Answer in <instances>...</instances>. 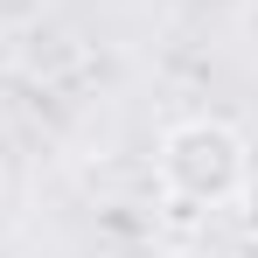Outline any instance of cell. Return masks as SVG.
Listing matches in <instances>:
<instances>
[{"label": "cell", "mask_w": 258, "mask_h": 258, "mask_svg": "<svg viewBox=\"0 0 258 258\" xmlns=\"http://www.w3.org/2000/svg\"><path fill=\"white\" fill-rule=\"evenodd\" d=\"M244 168H251L244 161V140L223 119H188V126H174L161 140V181H168L174 203L216 210V203H230L244 188Z\"/></svg>", "instance_id": "obj_1"}, {"label": "cell", "mask_w": 258, "mask_h": 258, "mask_svg": "<svg viewBox=\"0 0 258 258\" xmlns=\"http://www.w3.org/2000/svg\"><path fill=\"white\" fill-rule=\"evenodd\" d=\"M237 203H244V223L258 230V168H244V188H237Z\"/></svg>", "instance_id": "obj_2"}]
</instances>
